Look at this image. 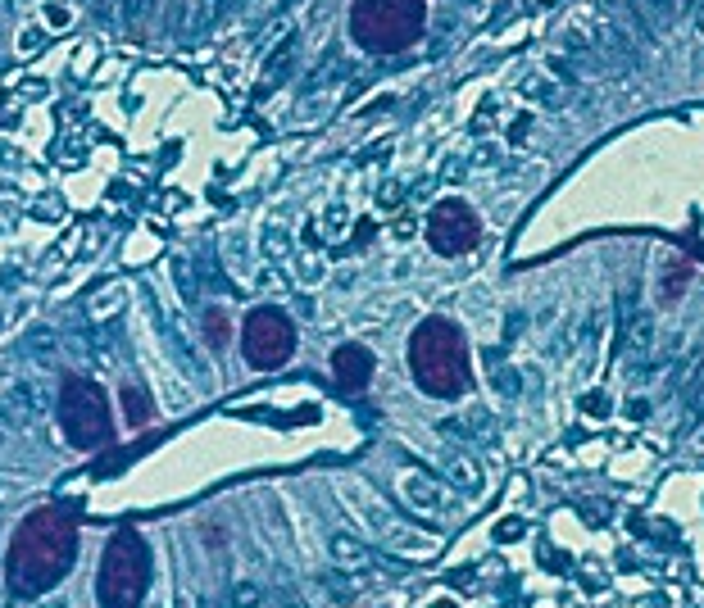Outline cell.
<instances>
[{
	"label": "cell",
	"instance_id": "6da1fadb",
	"mask_svg": "<svg viewBox=\"0 0 704 608\" xmlns=\"http://www.w3.org/2000/svg\"><path fill=\"white\" fill-rule=\"evenodd\" d=\"M78 559V518L69 509H37L19 522L10 540V590L14 595H46L55 581L69 577Z\"/></svg>",
	"mask_w": 704,
	"mask_h": 608
},
{
	"label": "cell",
	"instance_id": "7a4b0ae2",
	"mask_svg": "<svg viewBox=\"0 0 704 608\" xmlns=\"http://www.w3.org/2000/svg\"><path fill=\"white\" fill-rule=\"evenodd\" d=\"M409 368H414L418 386L437 400H455L468 391V345L450 318H427L409 336Z\"/></svg>",
	"mask_w": 704,
	"mask_h": 608
},
{
	"label": "cell",
	"instance_id": "3957f363",
	"mask_svg": "<svg viewBox=\"0 0 704 608\" xmlns=\"http://www.w3.org/2000/svg\"><path fill=\"white\" fill-rule=\"evenodd\" d=\"M423 0H355L350 10V37L364 50L391 55L423 37Z\"/></svg>",
	"mask_w": 704,
	"mask_h": 608
},
{
	"label": "cell",
	"instance_id": "277c9868",
	"mask_svg": "<svg viewBox=\"0 0 704 608\" xmlns=\"http://www.w3.org/2000/svg\"><path fill=\"white\" fill-rule=\"evenodd\" d=\"M150 581V550L137 531H119V536L105 545V559H100V577H96V595L100 608H141Z\"/></svg>",
	"mask_w": 704,
	"mask_h": 608
},
{
	"label": "cell",
	"instance_id": "5b68a950",
	"mask_svg": "<svg viewBox=\"0 0 704 608\" xmlns=\"http://www.w3.org/2000/svg\"><path fill=\"white\" fill-rule=\"evenodd\" d=\"M60 422H64V436H69L78 450H100V445L114 436L110 400H105V391H100L96 382H87V377H69V382H64Z\"/></svg>",
	"mask_w": 704,
	"mask_h": 608
},
{
	"label": "cell",
	"instance_id": "8992f818",
	"mask_svg": "<svg viewBox=\"0 0 704 608\" xmlns=\"http://www.w3.org/2000/svg\"><path fill=\"white\" fill-rule=\"evenodd\" d=\"M241 350L250 368H282L296 350V327L287 323L282 309H255L241 323Z\"/></svg>",
	"mask_w": 704,
	"mask_h": 608
},
{
	"label": "cell",
	"instance_id": "52a82bcc",
	"mask_svg": "<svg viewBox=\"0 0 704 608\" xmlns=\"http://www.w3.org/2000/svg\"><path fill=\"white\" fill-rule=\"evenodd\" d=\"M427 241L437 255H468V250L482 241V223L464 200H441L432 214H427Z\"/></svg>",
	"mask_w": 704,
	"mask_h": 608
},
{
	"label": "cell",
	"instance_id": "ba28073f",
	"mask_svg": "<svg viewBox=\"0 0 704 608\" xmlns=\"http://www.w3.org/2000/svg\"><path fill=\"white\" fill-rule=\"evenodd\" d=\"M332 373H337L341 391H359V386H368V377H373V354H368L364 345H341V350L332 354Z\"/></svg>",
	"mask_w": 704,
	"mask_h": 608
},
{
	"label": "cell",
	"instance_id": "9c48e42d",
	"mask_svg": "<svg viewBox=\"0 0 704 608\" xmlns=\"http://www.w3.org/2000/svg\"><path fill=\"white\" fill-rule=\"evenodd\" d=\"M123 409H128V422H132V427H141V422L150 418V400L137 391V386H128V391H123Z\"/></svg>",
	"mask_w": 704,
	"mask_h": 608
},
{
	"label": "cell",
	"instance_id": "30bf717a",
	"mask_svg": "<svg viewBox=\"0 0 704 608\" xmlns=\"http://www.w3.org/2000/svg\"><path fill=\"white\" fill-rule=\"evenodd\" d=\"M205 332H209V345H214V350H223V341H228V318H223V314H209V318H205Z\"/></svg>",
	"mask_w": 704,
	"mask_h": 608
},
{
	"label": "cell",
	"instance_id": "8fae6325",
	"mask_svg": "<svg viewBox=\"0 0 704 608\" xmlns=\"http://www.w3.org/2000/svg\"><path fill=\"white\" fill-rule=\"evenodd\" d=\"M686 277H691V264H686V259H673V273H668V286H664V295L668 300H673L677 291H682V282Z\"/></svg>",
	"mask_w": 704,
	"mask_h": 608
},
{
	"label": "cell",
	"instance_id": "7c38bea8",
	"mask_svg": "<svg viewBox=\"0 0 704 608\" xmlns=\"http://www.w3.org/2000/svg\"><path fill=\"white\" fill-rule=\"evenodd\" d=\"M627 341H632V350H645V345H650V318H636Z\"/></svg>",
	"mask_w": 704,
	"mask_h": 608
},
{
	"label": "cell",
	"instance_id": "4fadbf2b",
	"mask_svg": "<svg viewBox=\"0 0 704 608\" xmlns=\"http://www.w3.org/2000/svg\"><path fill=\"white\" fill-rule=\"evenodd\" d=\"M704 409V368H700V377H695V391L686 395V413H700Z\"/></svg>",
	"mask_w": 704,
	"mask_h": 608
}]
</instances>
